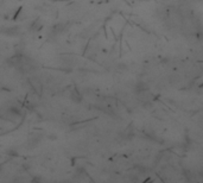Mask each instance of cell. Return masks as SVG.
Wrapping results in <instances>:
<instances>
[{"label": "cell", "instance_id": "1", "mask_svg": "<svg viewBox=\"0 0 203 183\" xmlns=\"http://www.w3.org/2000/svg\"><path fill=\"white\" fill-rule=\"evenodd\" d=\"M1 31H3V33L7 34V36H15L18 32V29L17 27H7V29H3Z\"/></svg>", "mask_w": 203, "mask_h": 183}]
</instances>
